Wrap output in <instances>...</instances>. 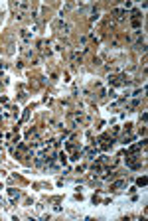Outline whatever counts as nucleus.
I'll use <instances>...</instances> for the list:
<instances>
[{
  "mask_svg": "<svg viewBox=\"0 0 148 221\" xmlns=\"http://www.w3.org/2000/svg\"><path fill=\"white\" fill-rule=\"evenodd\" d=\"M122 186H125V180L117 182V184H113V186H111V190H119V188H122Z\"/></svg>",
  "mask_w": 148,
  "mask_h": 221,
  "instance_id": "f257e3e1",
  "label": "nucleus"
}]
</instances>
